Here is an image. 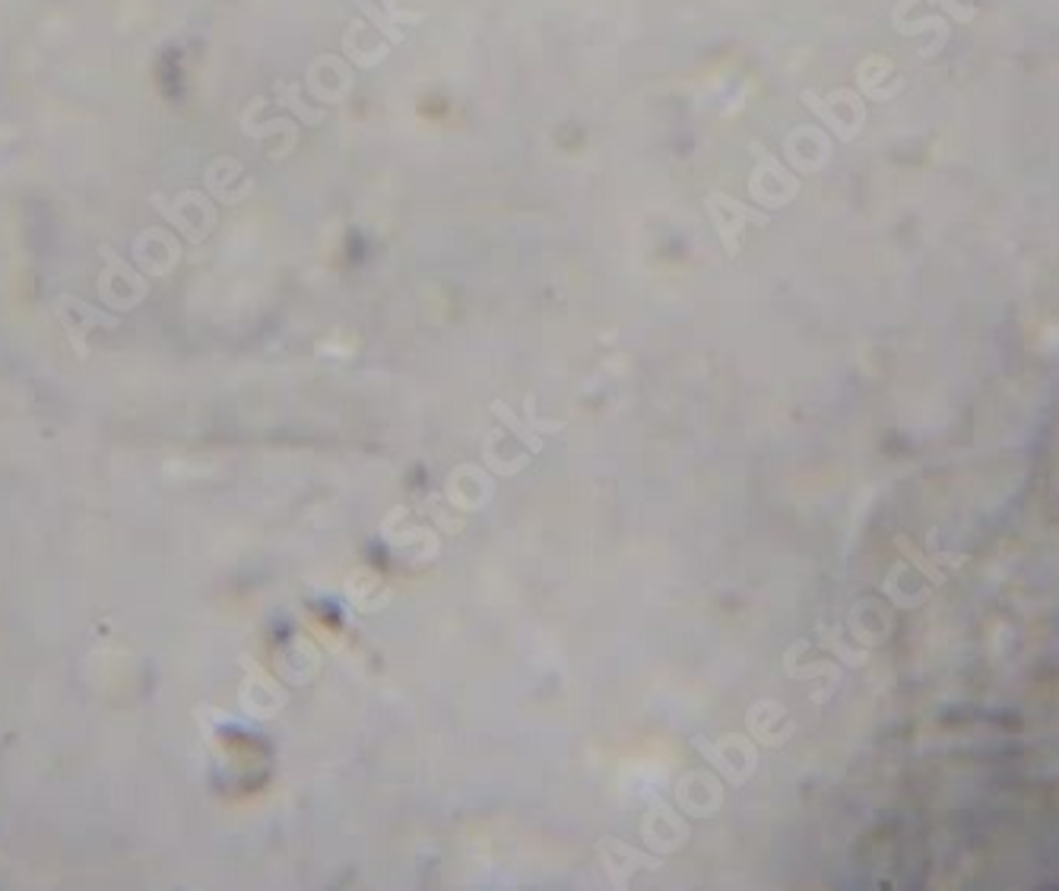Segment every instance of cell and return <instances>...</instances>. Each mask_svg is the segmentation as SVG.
Returning <instances> with one entry per match:
<instances>
[{
  "label": "cell",
  "instance_id": "6da1fadb",
  "mask_svg": "<svg viewBox=\"0 0 1059 891\" xmlns=\"http://www.w3.org/2000/svg\"><path fill=\"white\" fill-rule=\"evenodd\" d=\"M99 254L105 261V270L99 276V295L111 308H124V311L137 308L140 299L150 295V283H146L111 245H99Z\"/></svg>",
  "mask_w": 1059,
  "mask_h": 891
},
{
  "label": "cell",
  "instance_id": "7a4b0ae2",
  "mask_svg": "<svg viewBox=\"0 0 1059 891\" xmlns=\"http://www.w3.org/2000/svg\"><path fill=\"white\" fill-rule=\"evenodd\" d=\"M54 318L61 321V327L67 330V340L73 346V352H77V359H89V333L92 330H115L121 321L115 318V314H105L102 308L89 305L83 299H77V295H58L54 299Z\"/></svg>",
  "mask_w": 1059,
  "mask_h": 891
},
{
  "label": "cell",
  "instance_id": "3957f363",
  "mask_svg": "<svg viewBox=\"0 0 1059 891\" xmlns=\"http://www.w3.org/2000/svg\"><path fill=\"white\" fill-rule=\"evenodd\" d=\"M714 197L720 200V207L730 213L727 219H723V216H711L714 226H717V235H720V241H723V248H727V254H736V235L742 232V222H758V226H765L768 216L758 213V210L742 207V203L730 200L727 194H714Z\"/></svg>",
  "mask_w": 1059,
  "mask_h": 891
}]
</instances>
